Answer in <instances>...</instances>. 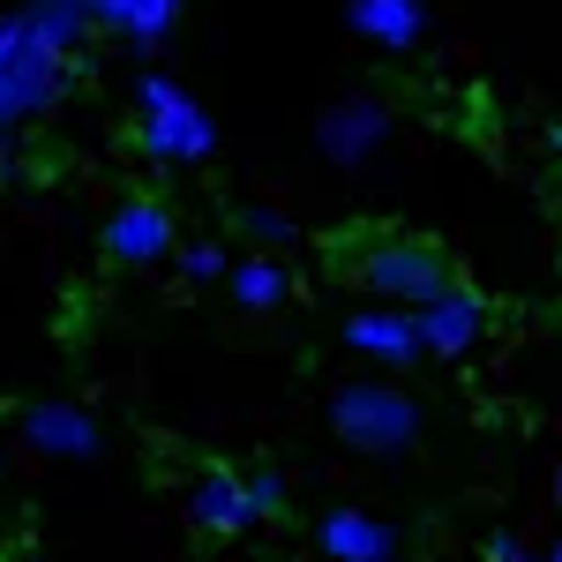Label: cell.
<instances>
[{
	"label": "cell",
	"mask_w": 562,
	"mask_h": 562,
	"mask_svg": "<svg viewBox=\"0 0 562 562\" xmlns=\"http://www.w3.org/2000/svg\"><path fill=\"white\" fill-rule=\"evenodd\" d=\"M90 23L105 38H121L128 53H158L180 23V0H90Z\"/></svg>",
	"instance_id": "obj_13"
},
{
	"label": "cell",
	"mask_w": 562,
	"mask_h": 562,
	"mask_svg": "<svg viewBox=\"0 0 562 562\" xmlns=\"http://www.w3.org/2000/svg\"><path fill=\"white\" fill-rule=\"evenodd\" d=\"M383 143H390V105H383V98H368V90L330 98V105L315 113V150H323V166H338V173L375 166Z\"/></svg>",
	"instance_id": "obj_5"
},
{
	"label": "cell",
	"mask_w": 562,
	"mask_h": 562,
	"mask_svg": "<svg viewBox=\"0 0 562 562\" xmlns=\"http://www.w3.org/2000/svg\"><path fill=\"white\" fill-rule=\"evenodd\" d=\"M532 562H562V540H555V548H548V555H532Z\"/></svg>",
	"instance_id": "obj_21"
},
{
	"label": "cell",
	"mask_w": 562,
	"mask_h": 562,
	"mask_svg": "<svg viewBox=\"0 0 562 562\" xmlns=\"http://www.w3.org/2000/svg\"><path fill=\"white\" fill-rule=\"evenodd\" d=\"M180 270V278H188V285H217V278H225V240H203V233H195V240H173V256H166Z\"/></svg>",
	"instance_id": "obj_16"
},
{
	"label": "cell",
	"mask_w": 562,
	"mask_h": 562,
	"mask_svg": "<svg viewBox=\"0 0 562 562\" xmlns=\"http://www.w3.org/2000/svg\"><path fill=\"white\" fill-rule=\"evenodd\" d=\"M346 23L375 53H420L428 45V0H352Z\"/></svg>",
	"instance_id": "obj_12"
},
{
	"label": "cell",
	"mask_w": 562,
	"mask_h": 562,
	"mask_svg": "<svg viewBox=\"0 0 562 562\" xmlns=\"http://www.w3.org/2000/svg\"><path fill=\"white\" fill-rule=\"evenodd\" d=\"M555 518H562V473H555Z\"/></svg>",
	"instance_id": "obj_22"
},
{
	"label": "cell",
	"mask_w": 562,
	"mask_h": 562,
	"mask_svg": "<svg viewBox=\"0 0 562 562\" xmlns=\"http://www.w3.org/2000/svg\"><path fill=\"white\" fill-rule=\"evenodd\" d=\"M346 352H360V360H375L383 375H405V368H420V338H413V307H360V315H346Z\"/></svg>",
	"instance_id": "obj_10"
},
{
	"label": "cell",
	"mask_w": 562,
	"mask_h": 562,
	"mask_svg": "<svg viewBox=\"0 0 562 562\" xmlns=\"http://www.w3.org/2000/svg\"><path fill=\"white\" fill-rule=\"evenodd\" d=\"M173 240H180V217L158 195H128V203H113L105 225H98V248L121 262V270H158V262L173 256Z\"/></svg>",
	"instance_id": "obj_7"
},
{
	"label": "cell",
	"mask_w": 562,
	"mask_h": 562,
	"mask_svg": "<svg viewBox=\"0 0 562 562\" xmlns=\"http://www.w3.org/2000/svg\"><path fill=\"white\" fill-rule=\"evenodd\" d=\"M548 150H555V158H562V121H548Z\"/></svg>",
	"instance_id": "obj_20"
},
{
	"label": "cell",
	"mask_w": 562,
	"mask_h": 562,
	"mask_svg": "<svg viewBox=\"0 0 562 562\" xmlns=\"http://www.w3.org/2000/svg\"><path fill=\"white\" fill-rule=\"evenodd\" d=\"M315 548H323L330 562H397V525L375 518V510L338 503V510L315 518Z\"/></svg>",
	"instance_id": "obj_11"
},
{
	"label": "cell",
	"mask_w": 562,
	"mask_h": 562,
	"mask_svg": "<svg viewBox=\"0 0 562 562\" xmlns=\"http://www.w3.org/2000/svg\"><path fill=\"white\" fill-rule=\"evenodd\" d=\"M23 15H31L60 53H76V45L98 31V23H90V0H23Z\"/></svg>",
	"instance_id": "obj_15"
},
{
	"label": "cell",
	"mask_w": 562,
	"mask_h": 562,
	"mask_svg": "<svg viewBox=\"0 0 562 562\" xmlns=\"http://www.w3.org/2000/svg\"><path fill=\"white\" fill-rule=\"evenodd\" d=\"M352 278L368 285V301H390V307H420L428 293L450 285V262L435 240H368Z\"/></svg>",
	"instance_id": "obj_4"
},
{
	"label": "cell",
	"mask_w": 562,
	"mask_h": 562,
	"mask_svg": "<svg viewBox=\"0 0 562 562\" xmlns=\"http://www.w3.org/2000/svg\"><path fill=\"white\" fill-rule=\"evenodd\" d=\"M15 435H23L38 458H68V465H83V458H98V450H105L98 420H90L76 397H38V405H23Z\"/></svg>",
	"instance_id": "obj_8"
},
{
	"label": "cell",
	"mask_w": 562,
	"mask_h": 562,
	"mask_svg": "<svg viewBox=\"0 0 562 562\" xmlns=\"http://www.w3.org/2000/svg\"><path fill=\"white\" fill-rule=\"evenodd\" d=\"M240 233L256 240V248H293L301 240V225L285 211H262V203H240Z\"/></svg>",
	"instance_id": "obj_17"
},
{
	"label": "cell",
	"mask_w": 562,
	"mask_h": 562,
	"mask_svg": "<svg viewBox=\"0 0 562 562\" xmlns=\"http://www.w3.org/2000/svg\"><path fill=\"white\" fill-rule=\"evenodd\" d=\"M225 293H233V307H248V315H270V307L293 301V278H285L278 256H233L225 262Z\"/></svg>",
	"instance_id": "obj_14"
},
{
	"label": "cell",
	"mask_w": 562,
	"mask_h": 562,
	"mask_svg": "<svg viewBox=\"0 0 562 562\" xmlns=\"http://www.w3.org/2000/svg\"><path fill=\"white\" fill-rule=\"evenodd\" d=\"M135 143H143V158H150L158 173L211 166L217 121H211V105L180 83V76H158V68H150V76H135Z\"/></svg>",
	"instance_id": "obj_2"
},
{
	"label": "cell",
	"mask_w": 562,
	"mask_h": 562,
	"mask_svg": "<svg viewBox=\"0 0 562 562\" xmlns=\"http://www.w3.org/2000/svg\"><path fill=\"white\" fill-rule=\"evenodd\" d=\"M248 495H256V518H278L293 495H285V473H270V465H256L248 473Z\"/></svg>",
	"instance_id": "obj_18"
},
{
	"label": "cell",
	"mask_w": 562,
	"mask_h": 562,
	"mask_svg": "<svg viewBox=\"0 0 562 562\" xmlns=\"http://www.w3.org/2000/svg\"><path fill=\"white\" fill-rule=\"evenodd\" d=\"M0 562H8V555H0Z\"/></svg>",
	"instance_id": "obj_23"
},
{
	"label": "cell",
	"mask_w": 562,
	"mask_h": 562,
	"mask_svg": "<svg viewBox=\"0 0 562 562\" xmlns=\"http://www.w3.org/2000/svg\"><path fill=\"white\" fill-rule=\"evenodd\" d=\"M413 338H420V360H473L480 338H487V301H480L473 285H442V293H428V301L413 307Z\"/></svg>",
	"instance_id": "obj_6"
},
{
	"label": "cell",
	"mask_w": 562,
	"mask_h": 562,
	"mask_svg": "<svg viewBox=\"0 0 562 562\" xmlns=\"http://www.w3.org/2000/svg\"><path fill=\"white\" fill-rule=\"evenodd\" d=\"M188 525L211 532V540H240L256 532V495H248V473H225V465H203L188 480Z\"/></svg>",
	"instance_id": "obj_9"
},
{
	"label": "cell",
	"mask_w": 562,
	"mask_h": 562,
	"mask_svg": "<svg viewBox=\"0 0 562 562\" xmlns=\"http://www.w3.org/2000/svg\"><path fill=\"white\" fill-rule=\"evenodd\" d=\"M428 428L420 397L405 383H383V375H352V383L330 390V435L346 442L352 458H405Z\"/></svg>",
	"instance_id": "obj_3"
},
{
	"label": "cell",
	"mask_w": 562,
	"mask_h": 562,
	"mask_svg": "<svg viewBox=\"0 0 562 562\" xmlns=\"http://www.w3.org/2000/svg\"><path fill=\"white\" fill-rule=\"evenodd\" d=\"M480 555H487V562H532V548H525L518 532H495V540H487Z\"/></svg>",
	"instance_id": "obj_19"
},
{
	"label": "cell",
	"mask_w": 562,
	"mask_h": 562,
	"mask_svg": "<svg viewBox=\"0 0 562 562\" xmlns=\"http://www.w3.org/2000/svg\"><path fill=\"white\" fill-rule=\"evenodd\" d=\"M68 68H76V53H60L23 8L0 15V143H15V128L45 121L68 98Z\"/></svg>",
	"instance_id": "obj_1"
}]
</instances>
